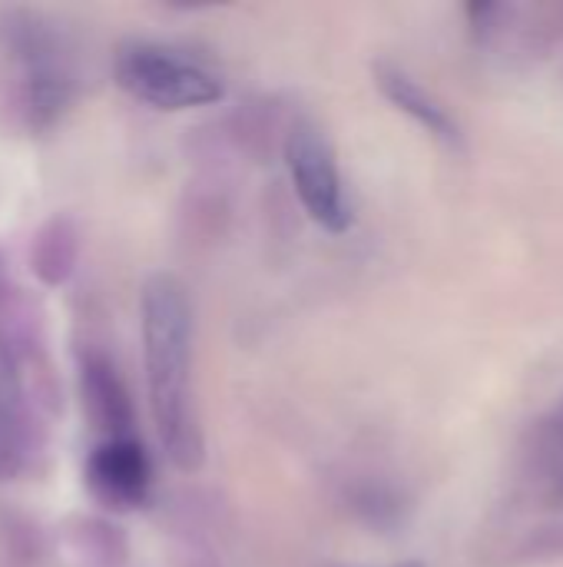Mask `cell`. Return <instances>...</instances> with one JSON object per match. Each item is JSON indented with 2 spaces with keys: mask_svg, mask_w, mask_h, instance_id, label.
Returning <instances> with one entry per match:
<instances>
[{
  "mask_svg": "<svg viewBox=\"0 0 563 567\" xmlns=\"http://www.w3.org/2000/svg\"><path fill=\"white\" fill-rule=\"evenodd\" d=\"M33 455V429L13 365L0 355V478L20 475Z\"/></svg>",
  "mask_w": 563,
  "mask_h": 567,
  "instance_id": "obj_11",
  "label": "cell"
},
{
  "mask_svg": "<svg viewBox=\"0 0 563 567\" xmlns=\"http://www.w3.org/2000/svg\"><path fill=\"white\" fill-rule=\"evenodd\" d=\"M478 47L511 56H548L563 47V0L554 3H468Z\"/></svg>",
  "mask_w": 563,
  "mask_h": 567,
  "instance_id": "obj_4",
  "label": "cell"
},
{
  "mask_svg": "<svg viewBox=\"0 0 563 567\" xmlns=\"http://www.w3.org/2000/svg\"><path fill=\"white\" fill-rule=\"evenodd\" d=\"M83 395H86L90 419L100 425L103 439L133 435V409H129L126 385L119 382L116 369L106 359L93 355L83 362Z\"/></svg>",
  "mask_w": 563,
  "mask_h": 567,
  "instance_id": "obj_10",
  "label": "cell"
},
{
  "mask_svg": "<svg viewBox=\"0 0 563 567\" xmlns=\"http://www.w3.org/2000/svg\"><path fill=\"white\" fill-rule=\"evenodd\" d=\"M478 567H528L563 561V518L554 522H518L488 528L478 542Z\"/></svg>",
  "mask_w": 563,
  "mask_h": 567,
  "instance_id": "obj_8",
  "label": "cell"
},
{
  "mask_svg": "<svg viewBox=\"0 0 563 567\" xmlns=\"http://www.w3.org/2000/svg\"><path fill=\"white\" fill-rule=\"evenodd\" d=\"M17 50L27 63V100L30 110L46 116L50 110H60L66 100V66L63 56L46 30H27L20 27L17 33Z\"/></svg>",
  "mask_w": 563,
  "mask_h": 567,
  "instance_id": "obj_9",
  "label": "cell"
},
{
  "mask_svg": "<svg viewBox=\"0 0 563 567\" xmlns=\"http://www.w3.org/2000/svg\"><path fill=\"white\" fill-rule=\"evenodd\" d=\"M282 153L289 163L295 196L309 219L319 223L325 233H345L352 226V203L345 196L342 169L325 133L315 123L299 120L289 126Z\"/></svg>",
  "mask_w": 563,
  "mask_h": 567,
  "instance_id": "obj_3",
  "label": "cell"
},
{
  "mask_svg": "<svg viewBox=\"0 0 563 567\" xmlns=\"http://www.w3.org/2000/svg\"><path fill=\"white\" fill-rule=\"evenodd\" d=\"M113 73L116 83L133 100L169 113L219 103L226 93L219 73H212L209 66H202L183 50L149 40L123 43L113 56Z\"/></svg>",
  "mask_w": 563,
  "mask_h": 567,
  "instance_id": "obj_2",
  "label": "cell"
},
{
  "mask_svg": "<svg viewBox=\"0 0 563 567\" xmlns=\"http://www.w3.org/2000/svg\"><path fill=\"white\" fill-rule=\"evenodd\" d=\"M86 478L93 495L110 505V508H139L149 495L153 468L143 452V445L133 435L123 439H103L90 462H86Z\"/></svg>",
  "mask_w": 563,
  "mask_h": 567,
  "instance_id": "obj_6",
  "label": "cell"
},
{
  "mask_svg": "<svg viewBox=\"0 0 563 567\" xmlns=\"http://www.w3.org/2000/svg\"><path fill=\"white\" fill-rule=\"evenodd\" d=\"M143 326V369L149 389V409L166 458L196 472L206 458L192 395V302L173 272H153L139 296Z\"/></svg>",
  "mask_w": 563,
  "mask_h": 567,
  "instance_id": "obj_1",
  "label": "cell"
},
{
  "mask_svg": "<svg viewBox=\"0 0 563 567\" xmlns=\"http://www.w3.org/2000/svg\"><path fill=\"white\" fill-rule=\"evenodd\" d=\"M385 567H425V565H418V561H398V565H385Z\"/></svg>",
  "mask_w": 563,
  "mask_h": 567,
  "instance_id": "obj_13",
  "label": "cell"
},
{
  "mask_svg": "<svg viewBox=\"0 0 563 567\" xmlns=\"http://www.w3.org/2000/svg\"><path fill=\"white\" fill-rule=\"evenodd\" d=\"M372 76H375V86L382 90V96L402 110L405 116H411L431 140H438L445 150L451 153H461L465 150V133H461V123L448 113V106L431 96L408 70L388 63V60H378L372 66Z\"/></svg>",
  "mask_w": 563,
  "mask_h": 567,
  "instance_id": "obj_7",
  "label": "cell"
},
{
  "mask_svg": "<svg viewBox=\"0 0 563 567\" xmlns=\"http://www.w3.org/2000/svg\"><path fill=\"white\" fill-rule=\"evenodd\" d=\"M518 488L538 508H563V399L528 429L518 449Z\"/></svg>",
  "mask_w": 563,
  "mask_h": 567,
  "instance_id": "obj_5",
  "label": "cell"
},
{
  "mask_svg": "<svg viewBox=\"0 0 563 567\" xmlns=\"http://www.w3.org/2000/svg\"><path fill=\"white\" fill-rule=\"evenodd\" d=\"M37 246H46V249H50V256L37 266V269H40V276H50V262H53V239H50V233H46V229L40 233V243H37ZM70 262H73V233L63 226V229H60V239H56V269H60V279L66 276Z\"/></svg>",
  "mask_w": 563,
  "mask_h": 567,
  "instance_id": "obj_12",
  "label": "cell"
}]
</instances>
